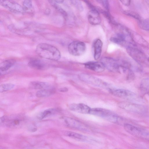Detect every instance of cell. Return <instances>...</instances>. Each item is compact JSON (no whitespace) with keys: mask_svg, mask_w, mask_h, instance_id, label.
<instances>
[{"mask_svg":"<svg viewBox=\"0 0 149 149\" xmlns=\"http://www.w3.org/2000/svg\"></svg>","mask_w":149,"mask_h":149,"instance_id":"cell-35","label":"cell"},{"mask_svg":"<svg viewBox=\"0 0 149 149\" xmlns=\"http://www.w3.org/2000/svg\"><path fill=\"white\" fill-rule=\"evenodd\" d=\"M59 90L60 92H66L68 91V89L64 87L60 88Z\"/></svg>","mask_w":149,"mask_h":149,"instance_id":"cell-31","label":"cell"},{"mask_svg":"<svg viewBox=\"0 0 149 149\" xmlns=\"http://www.w3.org/2000/svg\"><path fill=\"white\" fill-rule=\"evenodd\" d=\"M110 91L117 97L130 101H135L138 99L135 93L128 90L119 88L110 90Z\"/></svg>","mask_w":149,"mask_h":149,"instance_id":"cell-7","label":"cell"},{"mask_svg":"<svg viewBox=\"0 0 149 149\" xmlns=\"http://www.w3.org/2000/svg\"><path fill=\"white\" fill-rule=\"evenodd\" d=\"M102 45V42L100 39H96L93 42V47L94 57L96 60L99 58L101 56Z\"/></svg>","mask_w":149,"mask_h":149,"instance_id":"cell-15","label":"cell"},{"mask_svg":"<svg viewBox=\"0 0 149 149\" xmlns=\"http://www.w3.org/2000/svg\"><path fill=\"white\" fill-rule=\"evenodd\" d=\"M91 8L88 14V21L90 24L92 25H98L101 21L99 13L95 8L93 7Z\"/></svg>","mask_w":149,"mask_h":149,"instance_id":"cell-12","label":"cell"},{"mask_svg":"<svg viewBox=\"0 0 149 149\" xmlns=\"http://www.w3.org/2000/svg\"><path fill=\"white\" fill-rule=\"evenodd\" d=\"M101 62L105 68L111 71H119L120 68H123V65H120L116 61L111 58H103Z\"/></svg>","mask_w":149,"mask_h":149,"instance_id":"cell-10","label":"cell"},{"mask_svg":"<svg viewBox=\"0 0 149 149\" xmlns=\"http://www.w3.org/2000/svg\"><path fill=\"white\" fill-rule=\"evenodd\" d=\"M23 7L24 11L29 10L32 7V2L31 0H25L23 2Z\"/></svg>","mask_w":149,"mask_h":149,"instance_id":"cell-25","label":"cell"},{"mask_svg":"<svg viewBox=\"0 0 149 149\" xmlns=\"http://www.w3.org/2000/svg\"><path fill=\"white\" fill-rule=\"evenodd\" d=\"M0 4L9 11L15 13H22L24 11L23 7L18 3L9 0H1Z\"/></svg>","mask_w":149,"mask_h":149,"instance_id":"cell-8","label":"cell"},{"mask_svg":"<svg viewBox=\"0 0 149 149\" xmlns=\"http://www.w3.org/2000/svg\"><path fill=\"white\" fill-rule=\"evenodd\" d=\"M141 86L143 90L149 92V77L144 78L142 80Z\"/></svg>","mask_w":149,"mask_h":149,"instance_id":"cell-23","label":"cell"},{"mask_svg":"<svg viewBox=\"0 0 149 149\" xmlns=\"http://www.w3.org/2000/svg\"><path fill=\"white\" fill-rule=\"evenodd\" d=\"M55 1L56 3H63V0H54Z\"/></svg>","mask_w":149,"mask_h":149,"instance_id":"cell-33","label":"cell"},{"mask_svg":"<svg viewBox=\"0 0 149 149\" xmlns=\"http://www.w3.org/2000/svg\"><path fill=\"white\" fill-rule=\"evenodd\" d=\"M141 28L145 30L149 31V24L146 22H142L140 23Z\"/></svg>","mask_w":149,"mask_h":149,"instance_id":"cell-29","label":"cell"},{"mask_svg":"<svg viewBox=\"0 0 149 149\" xmlns=\"http://www.w3.org/2000/svg\"><path fill=\"white\" fill-rule=\"evenodd\" d=\"M71 3L73 5L80 11H82L83 9V6L80 1L79 0H72Z\"/></svg>","mask_w":149,"mask_h":149,"instance_id":"cell-26","label":"cell"},{"mask_svg":"<svg viewBox=\"0 0 149 149\" xmlns=\"http://www.w3.org/2000/svg\"><path fill=\"white\" fill-rule=\"evenodd\" d=\"M50 85L47 82L39 81H33L30 82L29 87L34 89L41 90L43 89H50Z\"/></svg>","mask_w":149,"mask_h":149,"instance_id":"cell-16","label":"cell"},{"mask_svg":"<svg viewBox=\"0 0 149 149\" xmlns=\"http://www.w3.org/2000/svg\"><path fill=\"white\" fill-rule=\"evenodd\" d=\"M118 106L125 110L138 113H143L146 111V108L142 105L130 102H120Z\"/></svg>","mask_w":149,"mask_h":149,"instance_id":"cell-4","label":"cell"},{"mask_svg":"<svg viewBox=\"0 0 149 149\" xmlns=\"http://www.w3.org/2000/svg\"><path fill=\"white\" fill-rule=\"evenodd\" d=\"M124 127L126 131L133 136L149 139V133L144 130L128 123L124 124Z\"/></svg>","mask_w":149,"mask_h":149,"instance_id":"cell-6","label":"cell"},{"mask_svg":"<svg viewBox=\"0 0 149 149\" xmlns=\"http://www.w3.org/2000/svg\"><path fill=\"white\" fill-rule=\"evenodd\" d=\"M68 51L71 55L78 56L83 54L85 52V43L79 41H75L70 43L68 46Z\"/></svg>","mask_w":149,"mask_h":149,"instance_id":"cell-3","label":"cell"},{"mask_svg":"<svg viewBox=\"0 0 149 149\" xmlns=\"http://www.w3.org/2000/svg\"></svg>","mask_w":149,"mask_h":149,"instance_id":"cell-34","label":"cell"},{"mask_svg":"<svg viewBox=\"0 0 149 149\" xmlns=\"http://www.w3.org/2000/svg\"><path fill=\"white\" fill-rule=\"evenodd\" d=\"M124 5L128 6L130 3V1L128 0H123L120 1Z\"/></svg>","mask_w":149,"mask_h":149,"instance_id":"cell-30","label":"cell"},{"mask_svg":"<svg viewBox=\"0 0 149 149\" xmlns=\"http://www.w3.org/2000/svg\"><path fill=\"white\" fill-rule=\"evenodd\" d=\"M84 65L86 68L98 72L103 71L105 68L101 62H89L85 63Z\"/></svg>","mask_w":149,"mask_h":149,"instance_id":"cell-14","label":"cell"},{"mask_svg":"<svg viewBox=\"0 0 149 149\" xmlns=\"http://www.w3.org/2000/svg\"><path fill=\"white\" fill-rule=\"evenodd\" d=\"M49 1L52 6H53L56 10L61 13L64 16H65L66 15L65 12L57 4V3L54 0H50Z\"/></svg>","mask_w":149,"mask_h":149,"instance_id":"cell-24","label":"cell"},{"mask_svg":"<svg viewBox=\"0 0 149 149\" xmlns=\"http://www.w3.org/2000/svg\"><path fill=\"white\" fill-rule=\"evenodd\" d=\"M79 77L81 80L84 82L95 86L104 87L107 85V84L101 79L88 74H80Z\"/></svg>","mask_w":149,"mask_h":149,"instance_id":"cell-5","label":"cell"},{"mask_svg":"<svg viewBox=\"0 0 149 149\" xmlns=\"http://www.w3.org/2000/svg\"><path fill=\"white\" fill-rule=\"evenodd\" d=\"M69 108L72 111L84 114L89 113L91 109L88 106L82 103L71 104Z\"/></svg>","mask_w":149,"mask_h":149,"instance_id":"cell-13","label":"cell"},{"mask_svg":"<svg viewBox=\"0 0 149 149\" xmlns=\"http://www.w3.org/2000/svg\"><path fill=\"white\" fill-rule=\"evenodd\" d=\"M15 61L12 59L6 60L0 63L1 71H5L12 67L15 63Z\"/></svg>","mask_w":149,"mask_h":149,"instance_id":"cell-18","label":"cell"},{"mask_svg":"<svg viewBox=\"0 0 149 149\" xmlns=\"http://www.w3.org/2000/svg\"><path fill=\"white\" fill-rule=\"evenodd\" d=\"M28 65L31 68L38 70H41L45 67V65L43 62L37 59H33L30 60Z\"/></svg>","mask_w":149,"mask_h":149,"instance_id":"cell-17","label":"cell"},{"mask_svg":"<svg viewBox=\"0 0 149 149\" xmlns=\"http://www.w3.org/2000/svg\"><path fill=\"white\" fill-rule=\"evenodd\" d=\"M64 133L67 136L81 141H86L87 138L86 136L83 135L72 132L66 131Z\"/></svg>","mask_w":149,"mask_h":149,"instance_id":"cell-19","label":"cell"},{"mask_svg":"<svg viewBox=\"0 0 149 149\" xmlns=\"http://www.w3.org/2000/svg\"><path fill=\"white\" fill-rule=\"evenodd\" d=\"M125 14H126L130 16L131 17H133L137 19H139L140 17L139 15L135 12L132 11H127L125 12Z\"/></svg>","mask_w":149,"mask_h":149,"instance_id":"cell-27","label":"cell"},{"mask_svg":"<svg viewBox=\"0 0 149 149\" xmlns=\"http://www.w3.org/2000/svg\"><path fill=\"white\" fill-rule=\"evenodd\" d=\"M50 12V10L48 8H47L45 10V14L47 15H49Z\"/></svg>","mask_w":149,"mask_h":149,"instance_id":"cell-32","label":"cell"},{"mask_svg":"<svg viewBox=\"0 0 149 149\" xmlns=\"http://www.w3.org/2000/svg\"><path fill=\"white\" fill-rule=\"evenodd\" d=\"M56 110L55 109L50 108L47 109L40 113L38 116V117L39 119H42L55 113Z\"/></svg>","mask_w":149,"mask_h":149,"instance_id":"cell-21","label":"cell"},{"mask_svg":"<svg viewBox=\"0 0 149 149\" xmlns=\"http://www.w3.org/2000/svg\"><path fill=\"white\" fill-rule=\"evenodd\" d=\"M53 93L51 89H46L40 90L36 93V96L38 97H43L49 96Z\"/></svg>","mask_w":149,"mask_h":149,"instance_id":"cell-20","label":"cell"},{"mask_svg":"<svg viewBox=\"0 0 149 149\" xmlns=\"http://www.w3.org/2000/svg\"><path fill=\"white\" fill-rule=\"evenodd\" d=\"M63 119L65 124L70 127L83 131L88 130L86 125L76 120L68 117L64 118Z\"/></svg>","mask_w":149,"mask_h":149,"instance_id":"cell-11","label":"cell"},{"mask_svg":"<svg viewBox=\"0 0 149 149\" xmlns=\"http://www.w3.org/2000/svg\"><path fill=\"white\" fill-rule=\"evenodd\" d=\"M127 52L135 60L141 63H145L149 62V60L141 51L132 48H129Z\"/></svg>","mask_w":149,"mask_h":149,"instance_id":"cell-9","label":"cell"},{"mask_svg":"<svg viewBox=\"0 0 149 149\" xmlns=\"http://www.w3.org/2000/svg\"><path fill=\"white\" fill-rule=\"evenodd\" d=\"M15 86V84L12 83L2 84L0 86V92H3L10 90L14 88Z\"/></svg>","mask_w":149,"mask_h":149,"instance_id":"cell-22","label":"cell"},{"mask_svg":"<svg viewBox=\"0 0 149 149\" xmlns=\"http://www.w3.org/2000/svg\"><path fill=\"white\" fill-rule=\"evenodd\" d=\"M101 117L109 122L117 123L120 118L115 114L108 110L101 108L91 109L90 113Z\"/></svg>","mask_w":149,"mask_h":149,"instance_id":"cell-2","label":"cell"},{"mask_svg":"<svg viewBox=\"0 0 149 149\" xmlns=\"http://www.w3.org/2000/svg\"><path fill=\"white\" fill-rule=\"evenodd\" d=\"M36 53L40 57L52 60L57 61L61 57V53L55 46L45 43H41L36 46Z\"/></svg>","mask_w":149,"mask_h":149,"instance_id":"cell-1","label":"cell"},{"mask_svg":"<svg viewBox=\"0 0 149 149\" xmlns=\"http://www.w3.org/2000/svg\"><path fill=\"white\" fill-rule=\"evenodd\" d=\"M97 1L100 3L107 10L109 11V6L108 1L99 0Z\"/></svg>","mask_w":149,"mask_h":149,"instance_id":"cell-28","label":"cell"}]
</instances>
